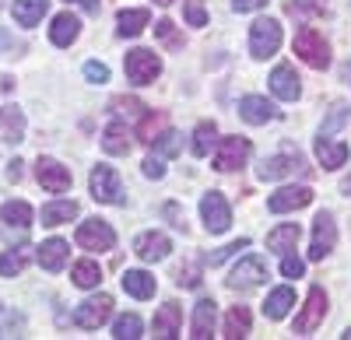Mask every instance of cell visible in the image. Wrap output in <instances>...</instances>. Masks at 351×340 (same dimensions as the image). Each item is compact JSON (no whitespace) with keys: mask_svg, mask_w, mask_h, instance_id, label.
Segmentation results:
<instances>
[{"mask_svg":"<svg viewBox=\"0 0 351 340\" xmlns=\"http://www.w3.org/2000/svg\"><path fill=\"white\" fill-rule=\"evenodd\" d=\"M281 49V25L274 18H256L250 25V53L256 60H267Z\"/></svg>","mask_w":351,"mask_h":340,"instance_id":"cell-1","label":"cell"},{"mask_svg":"<svg viewBox=\"0 0 351 340\" xmlns=\"http://www.w3.org/2000/svg\"><path fill=\"white\" fill-rule=\"evenodd\" d=\"M295 53L316 70H324L330 64V46H327V39L319 36L316 28H302V32L295 36Z\"/></svg>","mask_w":351,"mask_h":340,"instance_id":"cell-2","label":"cell"},{"mask_svg":"<svg viewBox=\"0 0 351 340\" xmlns=\"http://www.w3.org/2000/svg\"><path fill=\"white\" fill-rule=\"evenodd\" d=\"M123 70H127V77L134 84H152L162 74V60L152 49H130L127 60H123Z\"/></svg>","mask_w":351,"mask_h":340,"instance_id":"cell-3","label":"cell"},{"mask_svg":"<svg viewBox=\"0 0 351 340\" xmlns=\"http://www.w3.org/2000/svg\"><path fill=\"white\" fill-rule=\"evenodd\" d=\"M92 196L99 204H127L123 183H120V176H116L109 165H95L92 168Z\"/></svg>","mask_w":351,"mask_h":340,"instance_id":"cell-4","label":"cell"},{"mask_svg":"<svg viewBox=\"0 0 351 340\" xmlns=\"http://www.w3.org/2000/svg\"><path fill=\"white\" fill-rule=\"evenodd\" d=\"M74 242H77L81 249H88V252H109V249L116 246V232L109 228L106 221L92 218V221H84L81 228H77Z\"/></svg>","mask_w":351,"mask_h":340,"instance_id":"cell-5","label":"cell"},{"mask_svg":"<svg viewBox=\"0 0 351 340\" xmlns=\"http://www.w3.org/2000/svg\"><path fill=\"white\" fill-rule=\"evenodd\" d=\"M324 316H327V291L324 288H309V298L302 305V313L295 316V330H291V333L309 337L319 323H324Z\"/></svg>","mask_w":351,"mask_h":340,"instance_id":"cell-6","label":"cell"},{"mask_svg":"<svg viewBox=\"0 0 351 340\" xmlns=\"http://www.w3.org/2000/svg\"><path fill=\"white\" fill-rule=\"evenodd\" d=\"M306 172H309V165H306L302 155H295V151L274 155V158H267V161L256 168L260 179H288V176H306Z\"/></svg>","mask_w":351,"mask_h":340,"instance_id":"cell-7","label":"cell"},{"mask_svg":"<svg viewBox=\"0 0 351 340\" xmlns=\"http://www.w3.org/2000/svg\"><path fill=\"white\" fill-rule=\"evenodd\" d=\"M200 214H204V224H208V232L211 235H221L228 232V224H232V211L225 204V196L221 193H204V200H200Z\"/></svg>","mask_w":351,"mask_h":340,"instance_id":"cell-8","label":"cell"},{"mask_svg":"<svg viewBox=\"0 0 351 340\" xmlns=\"http://www.w3.org/2000/svg\"><path fill=\"white\" fill-rule=\"evenodd\" d=\"M109 316H112V298L109 295H95V298H88L74 309V323L81 330H99Z\"/></svg>","mask_w":351,"mask_h":340,"instance_id":"cell-9","label":"cell"},{"mask_svg":"<svg viewBox=\"0 0 351 340\" xmlns=\"http://www.w3.org/2000/svg\"><path fill=\"white\" fill-rule=\"evenodd\" d=\"M263 277H267V267H263V260L246 257V260H239L236 267H232V274H228V288H232V291H250V288L263 285Z\"/></svg>","mask_w":351,"mask_h":340,"instance_id":"cell-10","label":"cell"},{"mask_svg":"<svg viewBox=\"0 0 351 340\" xmlns=\"http://www.w3.org/2000/svg\"><path fill=\"white\" fill-rule=\"evenodd\" d=\"M246 158H250V140L246 137H225L218 144V155H215V168L218 172H236V168H243Z\"/></svg>","mask_w":351,"mask_h":340,"instance_id":"cell-11","label":"cell"},{"mask_svg":"<svg viewBox=\"0 0 351 340\" xmlns=\"http://www.w3.org/2000/svg\"><path fill=\"white\" fill-rule=\"evenodd\" d=\"M337 242V224L330 214H316L313 221V246H309V260H324L327 252L334 249Z\"/></svg>","mask_w":351,"mask_h":340,"instance_id":"cell-12","label":"cell"},{"mask_svg":"<svg viewBox=\"0 0 351 340\" xmlns=\"http://www.w3.org/2000/svg\"><path fill=\"white\" fill-rule=\"evenodd\" d=\"M36 179L49 193H67L71 189V172H67L60 161H53V158H39L36 161Z\"/></svg>","mask_w":351,"mask_h":340,"instance_id":"cell-13","label":"cell"},{"mask_svg":"<svg viewBox=\"0 0 351 340\" xmlns=\"http://www.w3.org/2000/svg\"><path fill=\"white\" fill-rule=\"evenodd\" d=\"M313 204V189L309 186H285L278 193H271V200H267V211L271 214H285V211H299Z\"/></svg>","mask_w":351,"mask_h":340,"instance_id":"cell-14","label":"cell"},{"mask_svg":"<svg viewBox=\"0 0 351 340\" xmlns=\"http://www.w3.org/2000/svg\"><path fill=\"white\" fill-rule=\"evenodd\" d=\"M169 249H172V242H169V235H162V232H144V235H137V242H134V252H137L144 263L165 260Z\"/></svg>","mask_w":351,"mask_h":340,"instance_id":"cell-15","label":"cell"},{"mask_svg":"<svg viewBox=\"0 0 351 340\" xmlns=\"http://www.w3.org/2000/svg\"><path fill=\"white\" fill-rule=\"evenodd\" d=\"M271 92H274L278 99H285V102H295V99L302 95V84H299V74L291 70L288 64L274 67V74H271Z\"/></svg>","mask_w":351,"mask_h":340,"instance_id":"cell-16","label":"cell"},{"mask_svg":"<svg viewBox=\"0 0 351 340\" xmlns=\"http://www.w3.org/2000/svg\"><path fill=\"white\" fill-rule=\"evenodd\" d=\"M180 323H183V309L176 305V302H165L158 313H155L152 330H155V337L169 340V337H180Z\"/></svg>","mask_w":351,"mask_h":340,"instance_id":"cell-17","label":"cell"},{"mask_svg":"<svg viewBox=\"0 0 351 340\" xmlns=\"http://www.w3.org/2000/svg\"><path fill=\"white\" fill-rule=\"evenodd\" d=\"M239 116L246 120V123H253V127H260V123H267V120H274L278 116V109L263 99V95H246L243 102H239Z\"/></svg>","mask_w":351,"mask_h":340,"instance_id":"cell-18","label":"cell"},{"mask_svg":"<svg viewBox=\"0 0 351 340\" xmlns=\"http://www.w3.org/2000/svg\"><path fill=\"white\" fill-rule=\"evenodd\" d=\"M67 257H71V246H67L64 239H49V242L39 246V263H43V270H49V274L64 270Z\"/></svg>","mask_w":351,"mask_h":340,"instance_id":"cell-19","label":"cell"},{"mask_svg":"<svg viewBox=\"0 0 351 340\" xmlns=\"http://www.w3.org/2000/svg\"><path fill=\"white\" fill-rule=\"evenodd\" d=\"M81 36V21L74 18V14H56L53 18V25H49V39H53V46H71L74 39Z\"/></svg>","mask_w":351,"mask_h":340,"instance_id":"cell-20","label":"cell"},{"mask_svg":"<svg viewBox=\"0 0 351 340\" xmlns=\"http://www.w3.org/2000/svg\"><path fill=\"white\" fill-rule=\"evenodd\" d=\"M215 330V302L211 298H200L193 305V326H190V337L193 340H208Z\"/></svg>","mask_w":351,"mask_h":340,"instance_id":"cell-21","label":"cell"},{"mask_svg":"<svg viewBox=\"0 0 351 340\" xmlns=\"http://www.w3.org/2000/svg\"><path fill=\"white\" fill-rule=\"evenodd\" d=\"M316 158H319V165L324 168H341L344 161H348V144H341V140H327L324 133H319V140H316Z\"/></svg>","mask_w":351,"mask_h":340,"instance_id":"cell-22","label":"cell"},{"mask_svg":"<svg viewBox=\"0 0 351 340\" xmlns=\"http://www.w3.org/2000/svg\"><path fill=\"white\" fill-rule=\"evenodd\" d=\"M46 11H49V0H14V4H11L14 21H18V25H25V28L39 25Z\"/></svg>","mask_w":351,"mask_h":340,"instance_id":"cell-23","label":"cell"},{"mask_svg":"<svg viewBox=\"0 0 351 340\" xmlns=\"http://www.w3.org/2000/svg\"><path fill=\"white\" fill-rule=\"evenodd\" d=\"M102 151L106 155H130V130L123 123H109L102 133Z\"/></svg>","mask_w":351,"mask_h":340,"instance_id":"cell-24","label":"cell"},{"mask_svg":"<svg viewBox=\"0 0 351 340\" xmlns=\"http://www.w3.org/2000/svg\"><path fill=\"white\" fill-rule=\"evenodd\" d=\"M120 280H123V291L134 295V298H152L155 295V277L148 270H127Z\"/></svg>","mask_w":351,"mask_h":340,"instance_id":"cell-25","label":"cell"},{"mask_svg":"<svg viewBox=\"0 0 351 340\" xmlns=\"http://www.w3.org/2000/svg\"><path fill=\"white\" fill-rule=\"evenodd\" d=\"M0 130H4L8 144H21V140H25V116H21V109H14V105L0 109Z\"/></svg>","mask_w":351,"mask_h":340,"instance_id":"cell-26","label":"cell"},{"mask_svg":"<svg viewBox=\"0 0 351 340\" xmlns=\"http://www.w3.org/2000/svg\"><path fill=\"white\" fill-rule=\"evenodd\" d=\"M291 305H295V291L291 288H274L267 295V302H263V316L267 319H285Z\"/></svg>","mask_w":351,"mask_h":340,"instance_id":"cell-27","label":"cell"},{"mask_svg":"<svg viewBox=\"0 0 351 340\" xmlns=\"http://www.w3.org/2000/svg\"><path fill=\"white\" fill-rule=\"evenodd\" d=\"M299 235H302L299 224H278V228L267 235V249H271V252H281V257H285V252L295 249Z\"/></svg>","mask_w":351,"mask_h":340,"instance_id":"cell-28","label":"cell"},{"mask_svg":"<svg viewBox=\"0 0 351 340\" xmlns=\"http://www.w3.org/2000/svg\"><path fill=\"white\" fill-rule=\"evenodd\" d=\"M225 337H228V340L250 337V309H246V305L228 309V316H225Z\"/></svg>","mask_w":351,"mask_h":340,"instance_id":"cell-29","label":"cell"},{"mask_svg":"<svg viewBox=\"0 0 351 340\" xmlns=\"http://www.w3.org/2000/svg\"><path fill=\"white\" fill-rule=\"evenodd\" d=\"M71 218H77V204L74 200H56L43 207V224L46 228H56V224H67Z\"/></svg>","mask_w":351,"mask_h":340,"instance_id":"cell-30","label":"cell"},{"mask_svg":"<svg viewBox=\"0 0 351 340\" xmlns=\"http://www.w3.org/2000/svg\"><path fill=\"white\" fill-rule=\"evenodd\" d=\"M148 21H152V18H148V11H144V8L120 11V25H116V32L127 36V39H134V36H141V32H144V25H148Z\"/></svg>","mask_w":351,"mask_h":340,"instance_id":"cell-31","label":"cell"},{"mask_svg":"<svg viewBox=\"0 0 351 340\" xmlns=\"http://www.w3.org/2000/svg\"><path fill=\"white\" fill-rule=\"evenodd\" d=\"M28 260H32V249L18 246V249H11V252H4V257H0V274H4V277H18V274L28 267Z\"/></svg>","mask_w":351,"mask_h":340,"instance_id":"cell-32","label":"cell"},{"mask_svg":"<svg viewBox=\"0 0 351 340\" xmlns=\"http://www.w3.org/2000/svg\"><path fill=\"white\" fill-rule=\"evenodd\" d=\"M0 218H4L11 228H28V224H32V207H28L25 200H8L4 207H0Z\"/></svg>","mask_w":351,"mask_h":340,"instance_id":"cell-33","label":"cell"},{"mask_svg":"<svg viewBox=\"0 0 351 340\" xmlns=\"http://www.w3.org/2000/svg\"><path fill=\"white\" fill-rule=\"evenodd\" d=\"M71 277H74V285H77V288H95L99 280H102V270H99L95 260H81V263H74Z\"/></svg>","mask_w":351,"mask_h":340,"instance_id":"cell-34","label":"cell"},{"mask_svg":"<svg viewBox=\"0 0 351 340\" xmlns=\"http://www.w3.org/2000/svg\"><path fill=\"white\" fill-rule=\"evenodd\" d=\"M215 137H218V127H215V123H200V127L193 130V155H197V158L208 155L211 144H215Z\"/></svg>","mask_w":351,"mask_h":340,"instance_id":"cell-35","label":"cell"},{"mask_svg":"<svg viewBox=\"0 0 351 340\" xmlns=\"http://www.w3.org/2000/svg\"><path fill=\"white\" fill-rule=\"evenodd\" d=\"M112 337L116 340H137L141 337V316H134V313L120 316V319H116V326H112Z\"/></svg>","mask_w":351,"mask_h":340,"instance_id":"cell-36","label":"cell"},{"mask_svg":"<svg viewBox=\"0 0 351 340\" xmlns=\"http://www.w3.org/2000/svg\"><path fill=\"white\" fill-rule=\"evenodd\" d=\"M152 144H155V155H162V158H172L176 151H180V144H183V137L176 133V130H165L162 137H155V140H152Z\"/></svg>","mask_w":351,"mask_h":340,"instance_id":"cell-37","label":"cell"},{"mask_svg":"<svg viewBox=\"0 0 351 340\" xmlns=\"http://www.w3.org/2000/svg\"><path fill=\"white\" fill-rule=\"evenodd\" d=\"M155 36L169 46V49H183V36L176 32V25L169 21V18H162V21H155Z\"/></svg>","mask_w":351,"mask_h":340,"instance_id":"cell-38","label":"cell"},{"mask_svg":"<svg viewBox=\"0 0 351 340\" xmlns=\"http://www.w3.org/2000/svg\"><path fill=\"white\" fill-rule=\"evenodd\" d=\"M183 14H186V25H193V28H204V25H208L204 0H186V4H183Z\"/></svg>","mask_w":351,"mask_h":340,"instance_id":"cell-39","label":"cell"},{"mask_svg":"<svg viewBox=\"0 0 351 340\" xmlns=\"http://www.w3.org/2000/svg\"><path fill=\"white\" fill-rule=\"evenodd\" d=\"M285 14L306 21V18H313V14H324V8H319V4H302V0H288V4H285Z\"/></svg>","mask_w":351,"mask_h":340,"instance_id":"cell-40","label":"cell"},{"mask_svg":"<svg viewBox=\"0 0 351 340\" xmlns=\"http://www.w3.org/2000/svg\"><path fill=\"white\" fill-rule=\"evenodd\" d=\"M176 285L197 288V285H200V267H197V263H183L180 270H176Z\"/></svg>","mask_w":351,"mask_h":340,"instance_id":"cell-41","label":"cell"},{"mask_svg":"<svg viewBox=\"0 0 351 340\" xmlns=\"http://www.w3.org/2000/svg\"><path fill=\"white\" fill-rule=\"evenodd\" d=\"M112 105L120 109V112H127L130 120H144V116H148V109H144V105H141L137 99H116Z\"/></svg>","mask_w":351,"mask_h":340,"instance_id":"cell-42","label":"cell"},{"mask_svg":"<svg viewBox=\"0 0 351 340\" xmlns=\"http://www.w3.org/2000/svg\"><path fill=\"white\" fill-rule=\"evenodd\" d=\"M84 77L92 81V84H106V81H109V67L99 64V60H88V64H84Z\"/></svg>","mask_w":351,"mask_h":340,"instance_id":"cell-43","label":"cell"},{"mask_svg":"<svg viewBox=\"0 0 351 340\" xmlns=\"http://www.w3.org/2000/svg\"><path fill=\"white\" fill-rule=\"evenodd\" d=\"M144 176H148V179H162V176H165L162 155H148V158H144Z\"/></svg>","mask_w":351,"mask_h":340,"instance_id":"cell-44","label":"cell"},{"mask_svg":"<svg viewBox=\"0 0 351 340\" xmlns=\"http://www.w3.org/2000/svg\"><path fill=\"white\" fill-rule=\"evenodd\" d=\"M246 246H250V239H239V242H232V246H225V249H218V252H215V257H208V263L215 267V263H221L225 257H236V252H239V249H246Z\"/></svg>","mask_w":351,"mask_h":340,"instance_id":"cell-45","label":"cell"},{"mask_svg":"<svg viewBox=\"0 0 351 340\" xmlns=\"http://www.w3.org/2000/svg\"><path fill=\"white\" fill-rule=\"evenodd\" d=\"M302 270H306V263H302L299 257H288V252H285V260H281V274H285V277H302Z\"/></svg>","mask_w":351,"mask_h":340,"instance_id":"cell-46","label":"cell"},{"mask_svg":"<svg viewBox=\"0 0 351 340\" xmlns=\"http://www.w3.org/2000/svg\"><path fill=\"white\" fill-rule=\"evenodd\" d=\"M263 4H267V0H232V8H236V11H256Z\"/></svg>","mask_w":351,"mask_h":340,"instance_id":"cell-47","label":"cell"},{"mask_svg":"<svg viewBox=\"0 0 351 340\" xmlns=\"http://www.w3.org/2000/svg\"><path fill=\"white\" fill-rule=\"evenodd\" d=\"M67 4H77V8H84L88 14H99V8H102L99 0H67Z\"/></svg>","mask_w":351,"mask_h":340,"instance_id":"cell-48","label":"cell"},{"mask_svg":"<svg viewBox=\"0 0 351 340\" xmlns=\"http://www.w3.org/2000/svg\"><path fill=\"white\" fill-rule=\"evenodd\" d=\"M11 46H14L11 32H4V28H0V53H4V49H11Z\"/></svg>","mask_w":351,"mask_h":340,"instance_id":"cell-49","label":"cell"},{"mask_svg":"<svg viewBox=\"0 0 351 340\" xmlns=\"http://www.w3.org/2000/svg\"><path fill=\"white\" fill-rule=\"evenodd\" d=\"M8 176H11V179H14V183H18V179H21V161H18V158H14V161H11V168H8Z\"/></svg>","mask_w":351,"mask_h":340,"instance_id":"cell-50","label":"cell"},{"mask_svg":"<svg viewBox=\"0 0 351 340\" xmlns=\"http://www.w3.org/2000/svg\"><path fill=\"white\" fill-rule=\"evenodd\" d=\"M344 193H348V196H351V179H344Z\"/></svg>","mask_w":351,"mask_h":340,"instance_id":"cell-51","label":"cell"},{"mask_svg":"<svg viewBox=\"0 0 351 340\" xmlns=\"http://www.w3.org/2000/svg\"><path fill=\"white\" fill-rule=\"evenodd\" d=\"M155 4H162V8H169V4H172V0H155Z\"/></svg>","mask_w":351,"mask_h":340,"instance_id":"cell-52","label":"cell"}]
</instances>
